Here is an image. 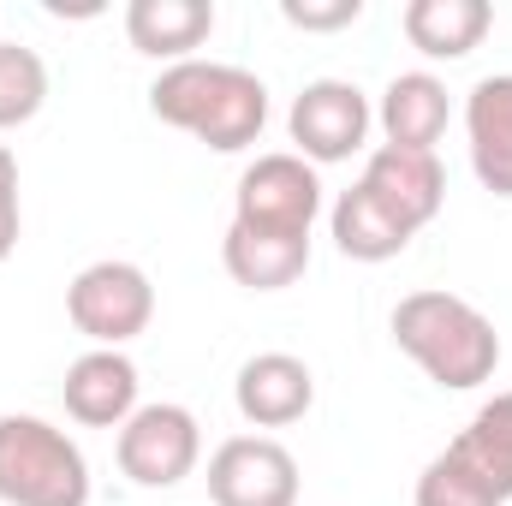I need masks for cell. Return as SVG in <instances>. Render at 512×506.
I'll return each mask as SVG.
<instances>
[{
    "mask_svg": "<svg viewBox=\"0 0 512 506\" xmlns=\"http://www.w3.org/2000/svg\"><path fill=\"white\" fill-rule=\"evenodd\" d=\"M447 120H453V102H447V84L435 72H399L387 78L382 102H376V126L393 149H429L447 137Z\"/></svg>",
    "mask_w": 512,
    "mask_h": 506,
    "instance_id": "14",
    "label": "cell"
},
{
    "mask_svg": "<svg viewBox=\"0 0 512 506\" xmlns=\"http://www.w3.org/2000/svg\"><path fill=\"white\" fill-rule=\"evenodd\" d=\"M370 126H376V108H370V96L352 78H316V84H304L292 96V114H286V131H292V143H298V155L310 167L352 161L370 143Z\"/></svg>",
    "mask_w": 512,
    "mask_h": 506,
    "instance_id": "7",
    "label": "cell"
},
{
    "mask_svg": "<svg viewBox=\"0 0 512 506\" xmlns=\"http://www.w3.org/2000/svg\"><path fill=\"white\" fill-rule=\"evenodd\" d=\"M399 24L423 60H465L495 30V6L489 0H411Z\"/></svg>",
    "mask_w": 512,
    "mask_h": 506,
    "instance_id": "15",
    "label": "cell"
},
{
    "mask_svg": "<svg viewBox=\"0 0 512 506\" xmlns=\"http://www.w3.org/2000/svg\"><path fill=\"white\" fill-rule=\"evenodd\" d=\"M298 459L274 435H233L209 453V501L215 506H298Z\"/></svg>",
    "mask_w": 512,
    "mask_h": 506,
    "instance_id": "8",
    "label": "cell"
},
{
    "mask_svg": "<svg viewBox=\"0 0 512 506\" xmlns=\"http://www.w3.org/2000/svg\"><path fill=\"white\" fill-rule=\"evenodd\" d=\"M328 233H334L340 256H352V262H393V256L417 239V233H405V227L387 215L364 185H352V191L334 197V209H328Z\"/></svg>",
    "mask_w": 512,
    "mask_h": 506,
    "instance_id": "17",
    "label": "cell"
},
{
    "mask_svg": "<svg viewBox=\"0 0 512 506\" xmlns=\"http://www.w3.org/2000/svg\"><path fill=\"white\" fill-rule=\"evenodd\" d=\"M66 316L72 328L90 340V346H108V352H126L131 340L155 322V286L149 274L126 262V256H102L90 268L72 274L66 286Z\"/></svg>",
    "mask_w": 512,
    "mask_h": 506,
    "instance_id": "4",
    "label": "cell"
},
{
    "mask_svg": "<svg viewBox=\"0 0 512 506\" xmlns=\"http://www.w3.org/2000/svg\"><path fill=\"white\" fill-rule=\"evenodd\" d=\"M137 364L126 352H108V346H90L84 358L66 364L60 381V399H66V417L84 423V429H126V417L137 411Z\"/></svg>",
    "mask_w": 512,
    "mask_h": 506,
    "instance_id": "11",
    "label": "cell"
},
{
    "mask_svg": "<svg viewBox=\"0 0 512 506\" xmlns=\"http://www.w3.org/2000/svg\"><path fill=\"white\" fill-rule=\"evenodd\" d=\"M316 215H322V173H316L298 149L256 155L251 167L239 173V191H233V227L310 239Z\"/></svg>",
    "mask_w": 512,
    "mask_h": 506,
    "instance_id": "5",
    "label": "cell"
},
{
    "mask_svg": "<svg viewBox=\"0 0 512 506\" xmlns=\"http://www.w3.org/2000/svg\"><path fill=\"white\" fill-rule=\"evenodd\" d=\"M358 185L382 203L405 233H423L441 215V203H447V167L429 149H393V143L370 149Z\"/></svg>",
    "mask_w": 512,
    "mask_h": 506,
    "instance_id": "9",
    "label": "cell"
},
{
    "mask_svg": "<svg viewBox=\"0 0 512 506\" xmlns=\"http://www.w3.org/2000/svg\"><path fill=\"white\" fill-rule=\"evenodd\" d=\"M221 262L245 292H286L292 280H304L310 268V239L292 233H251V227H227Z\"/></svg>",
    "mask_w": 512,
    "mask_h": 506,
    "instance_id": "16",
    "label": "cell"
},
{
    "mask_svg": "<svg viewBox=\"0 0 512 506\" xmlns=\"http://www.w3.org/2000/svg\"><path fill=\"white\" fill-rule=\"evenodd\" d=\"M48 102V66L24 42H0V131L30 126Z\"/></svg>",
    "mask_w": 512,
    "mask_h": 506,
    "instance_id": "19",
    "label": "cell"
},
{
    "mask_svg": "<svg viewBox=\"0 0 512 506\" xmlns=\"http://www.w3.org/2000/svg\"><path fill=\"white\" fill-rule=\"evenodd\" d=\"M0 501L6 506H90V459L48 417H0Z\"/></svg>",
    "mask_w": 512,
    "mask_h": 506,
    "instance_id": "3",
    "label": "cell"
},
{
    "mask_svg": "<svg viewBox=\"0 0 512 506\" xmlns=\"http://www.w3.org/2000/svg\"><path fill=\"white\" fill-rule=\"evenodd\" d=\"M114 459H120V477L137 489H179L203 465V423L173 399L137 405L126 429L114 435Z\"/></svg>",
    "mask_w": 512,
    "mask_h": 506,
    "instance_id": "6",
    "label": "cell"
},
{
    "mask_svg": "<svg viewBox=\"0 0 512 506\" xmlns=\"http://www.w3.org/2000/svg\"><path fill=\"white\" fill-rule=\"evenodd\" d=\"M393 346L447 393H471L501 370V334L495 322L459 298V292H441V286H423V292H405L393 304Z\"/></svg>",
    "mask_w": 512,
    "mask_h": 506,
    "instance_id": "2",
    "label": "cell"
},
{
    "mask_svg": "<svg viewBox=\"0 0 512 506\" xmlns=\"http://www.w3.org/2000/svg\"><path fill=\"white\" fill-rule=\"evenodd\" d=\"M149 114L209 143L215 155H239L268 126V84L227 60H179L149 84Z\"/></svg>",
    "mask_w": 512,
    "mask_h": 506,
    "instance_id": "1",
    "label": "cell"
},
{
    "mask_svg": "<svg viewBox=\"0 0 512 506\" xmlns=\"http://www.w3.org/2000/svg\"><path fill=\"white\" fill-rule=\"evenodd\" d=\"M501 501H512V393H495L489 405H477V417L447 441Z\"/></svg>",
    "mask_w": 512,
    "mask_h": 506,
    "instance_id": "18",
    "label": "cell"
},
{
    "mask_svg": "<svg viewBox=\"0 0 512 506\" xmlns=\"http://www.w3.org/2000/svg\"><path fill=\"white\" fill-rule=\"evenodd\" d=\"M417 506H507L453 447H441L429 465H423V477H417V495H411Z\"/></svg>",
    "mask_w": 512,
    "mask_h": 506,
    "instance_id": "20",
    "label": "cell"
},
{
    "mask_svg": "<svg viewBox=\"0 0 512 506\" xmlns=\"http://www.w3.org/2000/svg\"><path fill=\"white\" fill-rule=\"evenodd\" d=\"M465 143L483 191L512 197V72H489L465 96Z\"/></svg>",
    "mask_w": 512,
    "mask_h": 506,
    "instance_id": "12",
    "label": "cell"
},
{
    "mask_svg": "<svg viewBox=\"0 0 512 506\" xmlns=\"http://www.w3.org/2000/svg\"><path fill=\"white\" fill-rule=\"evenodd\" d=\"M18 233H24V209H18V155L0 143V262L18 251Z\"/></svg>",
    "mask_w": 512,
    "mask_h": 506,
    "instance_id": "22",
    "label": "cell"
},
{
    "mask_svg": "<svg viewBox=\"0 0 512 506\" xmlns=\"http://www.w3.org/2000/svg\"><path fill=\"white\" fill-rule=\"evenodd\" d=\"M280 18H286L292 30H316V36H328V30L358 24V18H364V0H280Z\"/></svg>",
    "mask_w": 512,
    "mask_h": 506,
    "instance_id": "21",
    "label": "cell"
},
{
    "mask_svg": "<svg viewBox=\"0 0 512 506\" xmlns=\"http://www.w3.org/2000/svg\"><path fill=\"white\" fill-rule=\"evenodd\" d=\"M215 36V0H131L126 42L149 60H197V48Z\"/></svg>",
    "mask_w": 512,
    "mask_h": 506,
    "instance_id": "13",
    "label": "cell"
},
{
    "mask_svg": "<svg viewBox=\"0 0 512 506\" xmlns=\"http://www.w3.org/2000/svg\"><path fill=\"white\" fill-rule=\"evenodd\" d=\"M233 405L251 429H286L298 417H310L316 405V376L304 358L292 352H256L239 364V381H233Z\"/></svg>",
    "mask_w": 512,
    "mask_h": 506,
    "instance_id": "10",
    "label": "cell"
}]
</instances>
